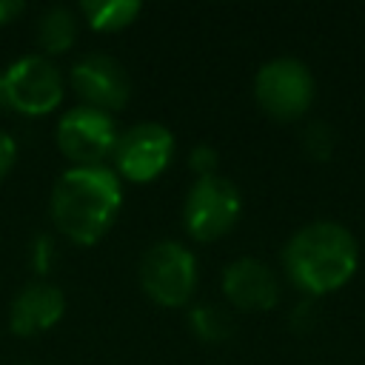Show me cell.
Instances as JSON below:
<instances>
[{
	"label": "cell",
	"instance_id": "cell-5",
	"mask_svg": "<svg viewBox=\"0 0 365 365\" xmlns=\"http://www.w3.org/2000/svg\"><path fill=\"white\" fill-rule=\"evenodd\" d=\"M257 103L277 120H294L308 111L314 100V77L305 63L294 57L268 60L254 80Z\"/></svg>",
	"mask_w": 365,
	"mask_h": 365
},
{
	"label": "cell",
	"instance_id": "cell-11",
	"mask_svg": "<svg viewBox=\"0 0 365 365\" xmlns=\"http://www.w3.org/2000/svg\"><path fill=\"white\" fill-rule=\"evenodd\" d=\"M66 311V297L51 282H29L11 302L9 325L14 334L29 336L51 328Z\"/></svg>",
	"mask_w": 365,
	"mask_h": 365
},
{
	"label": "cell",
	"instance_id": "cell-18",
	"mask_svg": "<svg viewBox=\"0 0 365 365\" xmlns=\"http://www.w3.org/2000/svg\"><path fill=\"white\" fill-rule=\"evenodd\" d=\"M20 11H23V3H20V0H0V23L11 20V17L20 14Z\"/></svg>",
	"mask_w": 365,
	"mask_h": 365
},
{
	"label": "cell",
	"instance_id": "cell-13",
	"mask_svg": "<svg viewBox=\"0 0 365 365\" xmlns=\"http://www.w3.org/2000/svg\"><path fill=\"white\" fill-rule=\"evenodd\" d=\"M74 34H77V23H74V14L63 6H54L48 9L40 23H37V43L46 48V51H63L74 43Z\"/></svg>",
	"mask_w": 365,
	"mask_h": 365
},
{
	"label": "cell",
	"instance_id": "cell-16",
	"mask_svg": "<svg viewBox=\"0 0 365 365\" xmlns=\"http://www.w3.org/2000/svg\"><path fill=\"white\" fill-rule=\"evenodd\" d=\"M214 165H217V151L205 143H200L194 151H191V168L200 171V177L205 174H214Z\"/></svg>",
	"mask_w": 365,
	"mask_h": 365
},
{
	"label": "cell",
	"instance_id": "cell-6",
	"mask_svg": "<svg viewBox=\"0 0 365 365\" xmlns=\"http://www.w3.org/2000/svg\"><path fill=\"white\" fill-rule=\"evenodd\" d=\"M185 228L197 240L222 237L240 217V191L231 180L205 174L200 177L185 197Z\"/></svg>",
	"mask_w": 365,
	"mask_h": 365
},
{
	"label": "cell",
	"instance_id": "cell-12",
	"mask_svg": "<svg viewBox=\"0 0 365 365\" xmlns=\"http://www.w3.org/2000/svg\"><path fill=\"white\" fill-rule=\"evenodd\" d=\"M83 14L91 23V29L97 31H111V29H123L125 23H131L140 14V3L137 0H83Z\"/></svg>",
	"mask_w": 365,
	"mask_h": 365
},
{
	"label": "cell",
	"instance_id": "cell-3",
	"mask_svg": "<svg viewBox=\"0 0 365 365\" xmlns=\"http://www.w3.org/2000/svg\"><path fill=\"white\" fill-rule=\"evenodd\" d=\"M63 100V77L43 54L14 60L0 74V106L23 114H46Z\"/></svg>",
	"mask_w": 365,
	"mask_h": 365
},
{
	"label": "cell",
	"instance_id": "cell-2",
	"mask_svg": "<svg viewBox=\"0 0 365 365\" xmlns=\"http://www.w3.org/2000/svg\"><path fill=\"white\" fill-rule=\"evenodd\" d=\"M285 271L305 294H328L356 271V240L339 222H311L285 245Z\"/></svg>",
	"mask_w": 365,
	"mask_h": 365
},
{
	"label": "cell",
	"instance_id": "cell-1",
	"mask_svg": "<svg viewBox=\"0 0 365 365\" xmlns=\"http://www.w3.org/2000/svg\"><path fill=\"white\" fill-rule=\"evenodd\" d=\"M123 191L120 180L106 165H77L60 174L51 191V217L74 242H97L117 217Z\"/></svg>",
	"mask_w": 365,
	"mask_h": 365
},
{
	"label": "cell",
	"instance_id": "cell-15",
	"mask_svg": "<svg viewBox=\"0 0 365 365\" xmlns=\"http://www.w3.org/2000/svg\"><path fill=\"white\" fill-rule=\"evenodd\" d=\"M305 151L314 160H325L334 151V134H331V128L325 123H311L305 128Z\"/></svg>",
	"mask_w": 365,
	"mask_h": 365
},
{
	"label": "cell",
	"instance_id": "cell-7",
	"mask_svg": "<svg viewBox=\"0 0 365 365\" xmlns=\"http://www.w3.org/2000/svg\"><path fill=\"white\" fill-rule=\"evenodd\" d=\"M57 143L68 160H74L80 165H97V160H103L108 151H114L117 128L106 111L80 106L60 117Z\"/></svg>",
	"mask_w": 365,
	"mask_h": 365
},
{
	"label": "cell",
	"instance_id": "cell-4",
	"mask_svg": "<svg viewBox=\"0 0 365 365\" xmlns=\"http://www.w3.org/2000/svg\"><path fill=\"white\" fill-rule=\"evenodd\" d=\"M140 282H143V291L154 302L168 305V308L182 305L194 294L197 262L191 251H185L174 240L154 242L140 262Z\"/></svg>",
	"mask_w": 365,
	"mask_h": 365
},
{
	"label": "cell",
	"instance_id": "cell-14",
	"mask_svg": "<svg viewBox=\"0 0 365 365\" xmlns=\"http://www.w3.org/2000/svg\"><path fill=\"white\" fill-rule=\"evenodd\" d=\"M188 319H191L194 334L205 342H222L234 331V322H231L228 311L220 308V305H197Z\"/></svg>",
	"mask_w": 365,
	"mask_h": 365
},
{
	"label": "cell",
	"instance_id": "cell-9",
	"mask_svg": "<svg viewBox=\"0 0 365 365\" xmlns=\"http://www.w3.org/2000/svg\"><path fill=\"white\" fill-rule=\"evenodd\" d=\"M71 86L86 100V106L108 111L123 108L131 94V80L125 68L108 54H86L71 68Z\"/></svg>",
	"mask_w": 365,
	"mask_h": 365
},
{
	"label": "cell",
	"instance_id": "cell-10",
	"mask_svg": "<svg viewBox=\"0 0 365 365\" xmlns=\"http://www.w3.org/2000/svg\"><path fill=\"white\" fill-rule=\"evenodd\" d=\"M222 288H225L228 299L245 311H265L279 297V285H277L274 271L265 262L251 259V257H242L225 268Z\"/></svg>",
	"mask_w": 365,
	"mask_h": 365
},
{
	"label": "cell",
	"instance_id": "cell-17",
	"mask_svg": "<svg viewBox=\"0 0 365 365\" xmlns=\"http://www.w3.org/2000/svg\"><path fill=\"white\" fill-rule=\"evenodd\" d=\"M14 157H17V145H14V140L6 134V131H0V180L9 174V168L14 165Z\"/></svg>",
	"mask_w": 365,
	"mask_h": 365
},
{
	"label": "cell",
	"instance_id": "cell-8",
	"mask_svg": "<svg viewBox=\"0 0 365 365\" xmlns=\"http://www.w3.org/2000/svg\"><path fill=\"white\" fill-rule=\"evenodd\" d=\"M174 154V134L160 123H137L125 134L117 137L114 160L117 168L128 180H151L157 177Z\"/></svg>",
	"mask_w": 365,
	"mask_h": 365
}]
</instances>
